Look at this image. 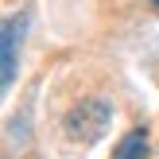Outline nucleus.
I'll list each match as a JSON object with an SVG mask.
<instances>
[{
  "instance_id": "obj_1",
  "label": "nucleus",
  "mask_w": 159,
  "mask_h": 159,
  "mask_svg": "<svg viewBox=\"0 0 159 159\" xmlns=\"http://www.w3.org/2000/svg\"><path fill=\"white\" fill-rule=\"evenodd\" d=\"M105 124H109V105H105V101H82V105L66 116L70 140H82V144L97 140L101 132H105Z\"/></svg>"
},
{
  "instance_id": "obj_3",
  "label": "nucleus",
  "mask_w": 159,
  "mask_h": 159,
  "mask_svg": "<svg viewBox=\"0 0 159 159\" xmlns=\"http://www.w3.org/2000/svg\"><path fill=\"white\" fill-rule=\"evenodd\" d=\"M144 155H148V132L144 128L128 132V136L116 144V152H113V159H144Z\"/></svg>"
},
{
  "instance_id": "obj_2",
  "label": "nucleus",
  "mask_w": 159,
  "mask_h": 159,
  "mask_svg": "<svg viewBox=\"0 0 159 159\" xmlns=\"http://www.w3.org/2000/svg\"><path fill=\"white\" fill-rule=\"evenodd\" d=\"M23 27H27V16H8V23H4V89H12V82H16Z\"/></svg>"
}]
</instances>
